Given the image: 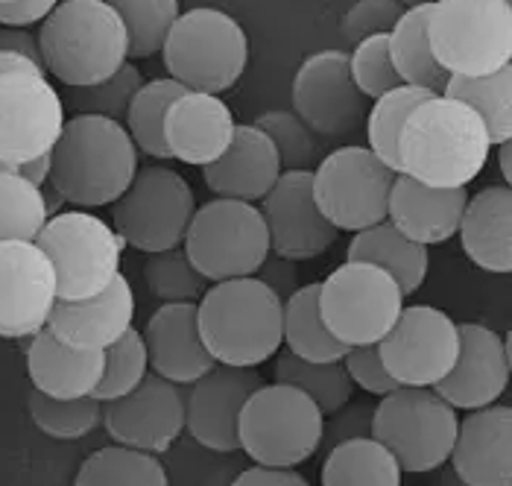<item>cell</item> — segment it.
<instances>
[{"label":"cell","mask_w":512,"mask_h":486,"mask_svg":"<svg viewBox=\"0 0 512 486\" xmlns=\"http://www.w3.org/2000/svg\"><path fill=\"white\" fill-rule=\"evenodd\" d=\"M311 176L316 205L337 232L355 235L387 220L395 170L369 147L352 144L331 150Z\"/></svg>","instance_id":"cell-13"},{"label":"cell","mask_w":512,"mask_h":486,"mask_svg":"<svg viewBox=\"0 0 512 486\" xmlns=\"http://www.w3.org/2000/svg\"><path fill=\"white\" fill-rule=\"evenodd\" d=\"M59 0H12V3H0V27H33L41 24Z\"/></svg>","instance_id":"cell-51"},{"label":"cell","mask_w":512,"mask_h":486,"mask_svg":"<svg viewBox=\"0 0 512 486\" xmlns=\"http://www.w3.org/2000/svg\"><path fill=\"white\" fill-rule=\"evenodd\" d=\"M118 12L129 41V59H150L161 53L170 27L182 15L179 0H109Z\"/></svg>","instance_id":"cell-38"},{"label":"cell","mask_w":512,"mask_h":486,"mask_svg":"<svg viewBox=\"0 0 512 486\" xmlns=\"http://www.w3.org/2000/svg\"><path fill=\"white\" fill-rule=\"evenodd\" d=\"M463 252L486 273L507 276L512 270V191L489 185L469 197L460 229Z\"/></svg>","instance_id":"cell-28"},{"label":"cell","mask_w":512,"mask_h":486,"mask_svg":"<svg viewBox=\"0 0 512 486\" xmlns=\"http://www.w3.org/2000/svg\"><path fill=\"white\" fill-rule=\"evenodd\" d=\"M319 481L322 486H401V466L378 440L360 437L328 448Z\"/></svg>","instance_id":"cell-32"},{"label":"cell","mask_w":512,"mask_h":486,"mask_svg":"<svg viewBox=\"0 0 512 486\" xmlns=\"http://www.w3.org/2000/svg\"><path fill=\"white\" fill-rule=\"evenodd\" d=\"M281 176L273 141L255 123H237L229 150L202 167L208 191L220 200L261 203Z\"/></svg>","instance_id":"cell-25"},{"label":"cell","mask_w":512,"mask_h":486,"mask_svg":"<svg viewBox=\"0 0 512 486\" xmlns=\"http://www.w3.org/2000/svg\"><path fill=\"white\" fill-rule=\"evenodd\" d=\"M378 352L398 387H434L457 361V323L434 305H404Z\"/></svg>","instance_id":"cell-15"},{"label":"cell","mask_w":512,"mask_h":486,"mask_svg":"<svg viewBox=\"0 0 512 486\" xmlns=\"http://www.w3.org/2000/svg\"><path fill=\"white\" fill-rule=\"evenodd\" d=\"M185 88L176 80H150L144 82L129 109H126V118H123V126L132 138V144L138 147V153L144 156H153V159H170L167 147H164V115L170 109V103L182 94Z\"/></svg>","instance_id":"cell-37"},{"label":"cell","mask_w":512,"mask_h":486,"mask_svg":"<svg viewBox=\"0 0 512 486\" xmlns=\"http://www.w3.org/2000/svg\"><path fill=\"white\" fill-rule=\"evenodd\" d=\"M47 77L68 88L109 80L129 62V41L109 0H59L36 33Z\"/></svg>","instance_id":"cell-4"},{"label":"cell","mask_w":512,"mask_h":486,"mask_svg":"<svg viewBox=\"0 0 512 486\" xmlns=\"http://www.w3.org/2000/svg\"><path fill=\"white\" fill-rule=\"evenodd\" d=\"M349 74L355 80L357 91L366 100H378L381 94H387V91H393L395 85H401V77H398L393 59H390L387 33L357 41L355 50L349 53Z\"/></svg>","instance_id":"cell-46"},{"label":"cell","mask_w":512,"mask_h":486,"mask_svg":"<svg viewBox=\"0 0 512 486\" xmlns=\"http://www.w3.org/2000/svg\"><path fill=\"white\" fill-rule=\"evenodd\" d=\"M401 12L404 9L398 0H355L340 21V36L355 47L357 41L369 36L390 33Z\"/></svg>","instance_id":"cell-47"},{"label":"cell","mask_w":512,"mask_h":486,"mask_svg":"<svg viewBox=\"0 0 512 486\" xmlns=\"http://www.w3.org/2000/svg\"><path fill=\"white\" fill-rule=\"evenodd\" d=\"M0 170H15V167H6V164L0 162Z\"/></svg>","instance_id":"cell-58"},{"label":"cell","mask_w":512,"mask_h":486,"mask_svg":"<svg viewBox=\"0 0 512 486\" xmlns=\"http://www.w3.org/2000/svg\"><path fill=\"white\" fill-rule=\"evenodd\" d=\"M398 3L410 9V6H431V3H436V0H398Z\"/></svg>","instance_id":"cell-57"},{"label":"cell","mask_w":512,"mask_h":486,"mask_svg":"<svg viewBox=\"0 0 512 486\" xmlns=\"http://www.w3.org/2000/svg\"><path fill=\"white\" fill-rule=\"evenodd\" d=\"M138 147L126 126L100 115L65 121L50 150V185L74 208L112 205L138 173Z\"/></svg>","instance_id":"cell-2"},{"label":"cell","mask_w":512,"mask_h":486,"mask_svg":"<svg viewBox=\"0 0 512 486\" xmlns=\"http://www.w3.org/2000/svg\"><path fill=\"white\" fill-rule=\"evenodd\" d=\"M469 197V188H428L404 173H395L387 220L413 243L436 246L457 235Z\"/></svg>","instance_id":"cell-26"},{"label":"cell","mask_w":512,"mask_h":486,"mask_svg":"<svg viewBox=\"0 0 512 486\" xmlns=\"http://www.w3.org/2000/svg\"><path fill=\"white\" fill-rule=\"evenodd\" d=\"M492 141L466 103L434 94L419 103L398 132L395 173L428 188H469L489 162Z\"/></svg>","instance_id":"cell-1"},{"label":"cell","mask_w":512,"mask_h":486,"mask_svg":"<svg viewBox=\"0 0 512 486\" xmlns=\"http://www.w3.org/2000/svg\"><path fill=\"white\" fill-rule=\"evenodd\" d=\"M9 71H41V68L18 53H0V74H9Z\"/></svg>","instance_id":"cell-55"},{"label":"cell","mask_w":512,"mask_h":486,"mask_svg":"<svg viewBox=\"0 0 512 486\" xmlns=\"http://www.w3.org/2000/svg\"><path fill=\"white\" fill-rule=\"evenodd\" d=\"M197 323L214 364L258 369L284 343V302L255 276L217 282L197 302Z\"/></svg>","instance_id":"cell-3"},{"label":"cell","mask_w":512,"mask_h":486,"mask_svg":"<svg viewBox=\"0 0 512 486\" xmlns=\"http://www.w3.org/2000/svg\"><path fill=\"white\" fill-rule=\"evenodd\" d=\"M30 416L50 440H82L103 425V402L94 396L82 399H50L39 390L30 393Z\"/></svg>","instance_id":"cell-40"},{"label":"cell","mask_w":512,"mask_h":486,"mask_svg":"<svg viewBox=\"0 0 512 486\" xmlns=\"http://www.w3.org/2000/svg\"><path fill=\"white\" fill-rule=\"evenodd\" d=\"M150 372L144 334L138 328H129L109 349H103V378L94 387L97 402H112L126 393H132Z\"/></svg>","instance_id":"cell-43"},{"label":"cell","mask_w":512,"mask_h":486,"mask_svg":"<svg viewBox=\"0 0 512 486\" xmlns=\"http://www.w3.org/2000/svg\"><path fill=\"white\" fill-rule=\"evenodd\" d=\"M15 170H18L30 185L41 188V185H47V179H50V153H44L39 159H30V162L18 164Z\"/></svg>","instance_id":"cell-54"},{"label":"cell","mask_w":512,"mask_h":486,"mask_svg":"<svg viewBox=\"0 0 512 486\" xmlns=\"http://www.w3.org/2000/svg\"><path fill=\"white\" fill-rule=\"evenodd\" d=\"M428 97H434L425 88L416 85H395L393 91L381 94L378 100H372V109L366 112V141L369 150L381 159L384 164H390L395 170L398 162V132L407 121V115L425 103Z\"/></svg>","instance_id":"cell-39"},{"label":"cell","mask_w":512,"mask_h":486,"mask_svg":"<svg viewBox=\"0 0 512 486\" xmlns=\"http://www.w3.org/2000/svg\"><path fill=\"white\" fill-rule=\"evenodd\" d=\"M276 384H287L302 390L305 396H311L316 407L322 410V416H331L334 410L352 402L355 396V384L346 372L343 361H305L293 352H276Z\"/></svg>","instance_id":"cell-35"},{"label":"cell","mask_w":512,"mask_h":486,"mask_svg":"<svg viewBox=\"0 0 512 486\" xmlns=\"http://www.w3.org/2000/svg\"><path fill=\"white\" fill-rule=\"evenodd\" d=\"M56 305V273L36 241H0V337L39 334Z\"/></svg>","instance_id":"cell-18"},{"label":"cell","mask_w":512,"mask_h":486,"mask_svg":"<svg viewBox=\"0 0 512 486\" xmlns=\"http://www.w3.org/2000/svg\"><path fill=\"white\" fill-rule=\"evenodd\" d=\"M311 170H281L270 194L261 200V214L270 235V252L290 261H311L337 241V229L322 217L314 200Z\"/></svg>","instance_id":"cell-19"},{"label":"cell","mask_w":512,"mask_h":486,"mask_svg":"<svg viewBox=\"0 0 512 486\" xmlns=\"http://www.w3.org/2000/svg\"><path fill=\"white\" fill-rule=\"evenodd\" d=\"M255 279L267 284L281 302H287V299L302 287V284H299V267H296V261L281 258L276 252H270V255L264 258V264L255 270Z\"/></svg>","instance_id":"cell-50"},{"label":"cell","mask_w":512,"mask_h":486,"mask_svg":"<svg viewBox=\"0 0 512 486\" xmlns=\"http://www.w3.org/2000/svg\"><path fill=\"white\" fill-rule=\"evenodd\" d=\"M428 44L448 77H483L512 65V3L436 0Z\"/></svg>","instance_id":"cell-6"},{"label":"cell","mask_w":512,"mask_h":486,"mask_svg":"<svg viewBox=\"0 0 512 486\" xmlns=\"http://www.w3.org/2000/svg\"><path fill=\"white\" fill-rule=\"evenodd\" d=\"M460 416L431 387H398L372 413V440L398 460L401 472L425 475L448 463Z\"/></svg>","instance_id":"cell-9"},{"label":"cell","mask_w":512,"mask_h":486,"mask_svg":"<svg viewBox=\"0 0 512 486\" xmlns=\"http://www.w3.org/2000/svg\"><path fill=\"white\" fill-rule=\"evenodd\" d=\"M144 349L150 369L173 384H194L214 366V358L199 337L194 302L161 305L147 323Z\"/></svg>","instance_id":"cell-27"},{"label":"cell","mask_w":512,"mask_h":486,"mask_svg":"<svg viewBox=\"0 0 512 486\" xmlns=\"http://www.w3.org/2000/svg\"><path fill=\"white\" fill-rule=\"evenodd\" d=\"M65 126V103L44 71L0 74V162L6 167L53 150Z\"/></svg>","instance_id":"cell-14"},{"label":"cell","mask_w":512,"mask_h":486,"mask_svg":"<svg viewBox=\"0 0 512 486\" xmlns=\"http://www.w3.org/2000/svg\"><path fill=\"white\" fill-rule=\"evenodd\" d=\"M27 372L33 390L50 399H82L91 396L103 378V352H85L59 343L47 328L30 337Z\"/></svg>","instance_id":"cell-29"},{"label":"cell","mask_w":512,"mask_h":486,"mask_svg":"<svg viewBox=\"0 0 512 486\" xmlns=\"http://www.w3.org/2000/svg\"><path fill=\"white\" fill-rule=\"evenodd\" d=\"M47 223L41 188L18 170H0V241H36Z\"/></svg>","instance_id":"cell-41"},{"label":"cell","mask_w":512,"mask_h":486,"mask_svg":"<svg viewBox=\"0 0 512 486\" xmlns=\"http://www.w3.org/2000/svg\"><path fill=\"white\" fill-rule=\"evenodd\" d=\"M507 3H512V0H507Z\"/></svg>","instance_id":"cell-60"},{"label":"cell","mask_w":512,"mask_h":486,"mask_svg":"<svg viewBox=\"0 0 512 486\" xmlns=\"http://www.w3.org/2000/svg\"><path fill=\"white\" fill-rule=\"evenodd\" d=\"M103 428L115 446L164 454L185 434V387L147 372L132 393L103 402Z\"/></svg>","instance_id":"cell-16"},{"label":"cell","mask_w":512,"mask_h":486,"mask_svg":"<svg viewBox=\"0 0 512 486\" xmlns=\"http://www.w3.org/2000/svg\"><path fill=\"white\" fill-rule=\"evenodd\" d=\"M182 249L211 284L255 276L270 255L264 214L255 203L214 197L194 211Z\"/></svg>","instance_id":"cell-10"},{"label":"cell","mask_w":512,"mask_h":486,"mask_svg":"<svg viewBox=\"0 0 512 486\" xmlns=\"http://www.w3.org/2000/svg\"><path fill=\"white\" fill-rule=\"evenodd\" d=\"M0 3H12V0H0Z\"/></svg>","instance_id":"cell-59"},{"label":"cell","mask_w":512,"mask_h":486,"mask_svg":"<svg viewBox=\"0 0 512 486\" xmlns=\"http://www.w3.org/2000/svg\"><path fill=\"white\" fill-rule=\"evenodd\" d=\"M235 129V115L220 100V94L188 91V88L170 103L161 126L170 159L194 167L217 162L229 150Z\"/></svg>","instance_id":"cell-22"},{"label":"cell","mask_w":512,"mask_h":486,"mask_svg":"<svg viewBox=\"0 0 512 486\" xmlns=\"http://www.w3.org/2000/svg\"><path fill=\"white\" fill-rule=\"evenodd\" d=\"M255 126L273 141L281 170H311L319 159L316 135L293 109H273L255 118Z\"/></svg>","instance_id":"cell-44"},{"label":"cell","mask_w":512,"mask_h":486,"mask_svg":"<svg viewBox=\"0 0 512 486\" xmlns=\"http://www.w3.org/2000/svg\"><path fill=\"white\" fill-rule=\"evenodd\" d=\"M401 308L398 284L381 267L363 261H346L319 282L322 323L346 349L381 343Z\"/></svg>","instance_id":"cell-12"},{"label":"cell","mask_w":512,"mask_h":486,"mask_svg":"<svg viewBox=\"0 0 512 486\" xmlns=\"http://www.w3.org/2000/svg\"><path fill=\"white\" fill-rule=\"evenodd\" d=\"M144 85V77L135 62H123L109 80L85 88H71V103L79 109V115H100L123 121L126 109L135 97V91Z\"/></svg>","instance_id":"cell-45"},{"label":"cell","mask_w":512,"mask_h":486,"mask_svg":"<svg viewBox=\"0 0 512 486\" xmlns=\"http://www.w3.org/2000/svg\"><path fill=\"white\" fill-rule=\"evenodd\" d=\"M442 94L472 109L492 147L512 141V65L483 77H448Z\"/></svg>","instance_id":"cell-34"},{"label":"cell","mask_w":512,"mask_h":486,"mask_svg":"<svg viewBox=\"0 0 512 486\" xmlns=\"http://www.w3.org/2000/svg\"><path fill=\"white\" fill-rule=\"evenodd\" d=\"M74 486H170V478L156 454L106 446L85 457Z\"/></svg>","instance_id":"cell-36"},{"label":"cell","mask_w":512,"mask_h":486,"mask_svg":"<svg viewBox=\"0 0 512 486\" xmlns=\"http://www.w3.org/2000/svg\"><path fill=\"white\" fill-rule=\"evenodd\" d=\"M448 460L466 486H512V407L495 402L469 410Z\"/></svg>","instance_id":"cell-24"},{"label":"cell","mask_w":512,"mask_h":486,"mask_svg":"<svg viewBox=\"0 0 512 486\" xmlns=\"http://www.w3.org/2000/svg\"><path fill=\"white\" fill-rule=\"evenodd\" d=\"M0 53H18L24 59H30L33 65H41V50H39V39L36 33L30 30H21V27H0Z\"/></svg>","instance_id":"cell-53"},{"label":"cell","mask_w":512,"mask_h":486,"mask_svg":"<svg viewBox=\"0 0 512 486\" xmlns=\"http://www.w3.org/2000/svg\"><path fill=\"white\" fill-rule=\"evenodd\" d=\"M144 276H147L150 293L161 299V305H170V302H194L197 305L202 293L211 287V282L191 264V258L182 246L150 252V258L144 264Z\"/></svg>","instance_id":"cell-42"},{"label":"cell","mask_w":512,"mask_h":486,"mask_svg":"<svg viewBox=\"0 0 512 486\" xmlns=\"http://www.w3.org/2000/svg\"><path fill=\"white\" fill-rule=\"evenodd\" d=\"M498 150V170L504 176V185L512 182V141H504V144H495Z\"/></svg>","instance_id":"cell-56"},{"label":"cell","mask_w":512,"mask_h":486,"mask_svg":"<svg viewBox=\"0 0 512 486\" xmlns=\"http://www.w3.org/2000/svg\"><path fill=\"white\" fill-rule=\"evenodd\" d=\"M161 59L188 91L223 94L235 88L249 65V39L240 21L214 6H194L176 18L161 44Z\"/></svg>","instance_id":"cell-5"},{"label":"cell","mask_w":512,"mask_h":486,"mask_svg":"<svg viewBox=\"0 0 512 486\" xmlns=\"http://www.w3.org/2000/svg\"><path fill=\"white\" fill-rule=\"evenodd\" d=\"M232 486H311L305 475L296 469H270V466H252L240 472Z\"/></svg>","instance_id":"cell-52"},{"label":"cell","mask_w":512,"mask_h":486,"mask_svg":"<svg viewBox=\"0 0 512 486\" xmlns=\"http://www.w3.org/2000/svg\"><path fill=\"white\" fill-rule=\"evenodd\" d=\"M434 6V3H431ZM431 6H410L398 15L395 27L387 33L390 59L404 85L425 88L431 94H442L448 74L439 68V62L428 44V15Z\"/></svg>","instance_id":"cell-31"},{"label":"cell","mask_w":512,"mask_h":486,"mask_svg":"<svg viewBox=\"0 0 512 486\" xmlns=\"http://www.w3.org/2000/svg\"><path fill=\"white\" fill-rule=\"evenodd\" d=\"M322 425L311 396L287 384H261L240 410L237 440L255 466L296 469L322 446Z\"/></svg>","instance_id":"cell-7"},{"label":"cell","mask_w":512,"mask_h":486,"mask_svg":"<svg viewBox=\"0 0 512 486\" xmlns=\"http://www.w3.org/2000/svg\"><path fill=\"white\" fill-rule=\"evenodd\" d=\"M258 369L214 364L185 393V431L199 446L217 454L240 448L237 422L246 399L261 387Z\"/></svg>","instance_id":"cell-20"},{"label":"cell","mask_w":512,"mask_h":486,"mask_svg":"<svg viewBox=\"0 0 512 486\" xmlns=\"http://www.w3.org/2000/svg\"><path fill=\"white\" fill-rule=\"evenodd\" d=\"M343 366L352 378V384L360 387L363 393L369 396H378L384 399L387 393L398 390V384L393 381V375L387 372V366L381 361V352H378V343H369V346H352L346 355H343Z\"/></svg>","instance_id":"cell-48"},{"label":"cell","mask_w":512,"mask_h":486,"mask_svg":"<svg viewBox=\"0 0 512 486\" xmlns=\"http://www.w3.org/2000/svg\"><path fill=\"white\" fill-rule=\"evenodd\" d=\"M194 211L191 182L167 164H147L112 203V226L126 246L150 255L182 246Z\"/></svg>","instance_id":"cell-11"},{"label":"cell","mask_w":512,"mask_h":486,"mask_svg":"<svg viewBox=\"0 0 512 486\" xmlns=\"http://www.w3.org/2000/svg\"><path fill=\"white\" fill-rule=\"evenodd\" d=\"M36 246L56 273V299H91L120 276L126 243L112 223L85 208H71L47 217Z\"/></svg>","instance_id":"cell-8"},{"label":"cell","mask_w":512,"mask_h":486,"mask_svg":"<svg viewBox=\"0 0 512 486\" xmlns=\"http://www.w3.org/2000/svg\"><path fill=\"white\" fill-rule=\"evenodd\" d=\"M460 352L451 372L434 384L454 410H480L495 405L510 384V343L480 323H457Z\"/></svg>","instance_id":"cell-21"},{"label":"cell","mask_w":512,"mask_h":486,"mask_svg":"<svg viewBox=\"0 0 512 486\" xmlns=\"http://www.w3.org/2000/svg\"><path fill=\"white\" fill-rule=\"evenodd\" d=\"M346 261H363L372 267H381L401 290V296H413L431 267L428 246L413 243L395 229L390 220H381L369 229H360L352 235V243L346 249Z\"/></svg>","instance_id":"cell-30"},{"label":"cell","mask_w":512,"mask_h":486,"mask_svg":"<svg viewBox=\"0 0 512 486\" xmlns=\"http://www.w3.org/2000/svg\"><path fill=\"white\" fill-rule=\"evenodd\" d=\"M372 413H375V405H369V402H346L340 410L325 416L322 443L331 448L337 443H346V440L372 437Z\"/></svg>","instance_id":"cell-49"},{"label":"cell","mask_w":512,"mask_h":486,"mask_svg":"<svg viewBox=\"0 0 512 486\" xmlns=\"http://www.w3.org/2000/svg\"><path fill=\"white\" fill-rule=\"evenodd\" d=\"M293 112L314 135L343 138L366 115V97L349 74L346 50L311 53L293 77Z\"/></svg>","instance_id":"cell-17"},{"label":"cell","mask_w":512,"mask_h":486,"mask_svg":"<svg viewBox=\"0 0 512 486\" xmlns=\"http://www.w3.org/2000/svg\"><path fill=\"white\" fill-rule=\"evenodd\" d=\"M281 340L287 343V352L305 358V361H343L349 352L322 323L319 314V282L299 287L287 302H284V328Z\"/></svg>","instance_id":"cell-33"},{"label":"cell","mask_w":512,"mask_h":486,"mask_svg":"<svg viewBox=\"0 0 512 486\" xmlns=\"http://www.w3.org/2000/svg\"><path fill=\"white\" fill-rule=\"evenodd\" d=\"M132 317H135V293L129 279L120 273L115 282L91 299H77V302L56 299L44 328L71 349L103 352L132 328Z\"/></svg>","instance_id":"cell-23"}]
</instances>
